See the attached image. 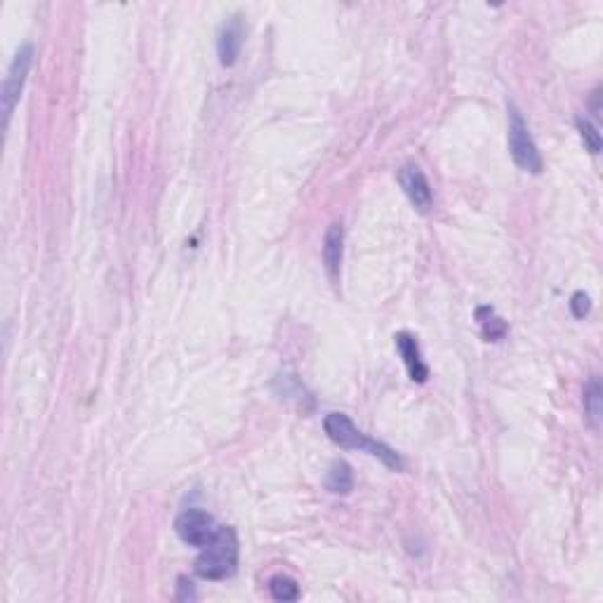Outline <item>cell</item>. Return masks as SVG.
<instances>
[{"mask_svg": "<svg viewBox=\"0 0 603 603\" xmlns=\"http://www.w3.org/2000/svg\"><path fill=\"white\" fill-rule=\"evenodd\" d=\"M323 429L325 434H328V439H331L332 443H338L339 448H344V450H361V453H368L373 455V457H377L380 462H384L389 469H396V472H401L403 469L401 455L396 453L394 448L365 436L349 417L344 415V413H331V415H325Z\"/></svg>", "mask_w": 603, "mask_h": 603, "instance_id": "6da1fadb", "label": "cell"}, {"mask_svg": "<svg viewBox=\"0 0 603 603\" xmlns=\"http://www.w3.org/2000/svg\"><path fill=\"white\" fill-rule=\"evenodd\" d=\"M239 568V535L231 525H222L208 545L201 547L194 571L203 580H227Z\"/></svg>", "mask_w": 603, "mask_h": 603, "instance_id": "7a4b0ae2", "label": "cell"}, {"mask_svg": "<svg viewBox=\"0 0 603 603\" xmlns=\"http://www.w3.org/2000/svg\"><path fill=\"white\" fill-rule=\"evenodd\" d=\"M509 154H512L514 163L525 172H532V175L542 172V156L532 142V135L521 111L514 105H509Z\"/></svg>", "mask_w": 603, "mask_h": 603, "instance_id": "3957f363", "label": "cell"}, {"mask_svg": "<svg viewBox=\"0 0 603 603\" xmlns=\"http://www.w3.org/2000/svg\"><path fill=\"white\" fill-rule=\"evenodd\" d=\"M33 54H36L33 46H29V43L27 46H21L20 50H17V54H14L10 69H7V76L5 80H3V92H0V109H3V121H5V125L10 123V118H13L14 113V106H17V102H20L21 97L24 83H27L29 71H31Z\"/></svg>", "mask_w": 603, "mask_h": 603, "instance_id": "277c9868", "label": "cell"}, {"mask_svg": "<svg viewBox=\"0 0 603 603\" xmlns=\"http://www.w3.org/2000/svg\"><path fill=\"white\" fill-rule=\"evenodd\" d=\"M175 532L184 545L201 549V547H205L213 540L217 528H214V521L208 512H203V509H187V512L177 516Z\"/></svg>", "mask_w": 603, "mask_h": 603, "instance_id": "5b68a950", "label": "cell"}, {"mask_svg": "<svg viewBox=\"0 0 603 603\" xmlns=\"http://www.w3.org/2000/svg\"><path fill=\"white\" fill-rule=\"evenodd\" d=\"M398 184L408 196V201L415 205L420 213H429L431 205H434V194H431V184L424 177L417 165H403L398 170Z\"/></svg>", "mask_w": 603, "mask_h": 603, "instance_id": "8992f818", "label": "cell"}, {"mask_svg": "<svg viewBox=\"0 0 603 603\" xmlns=\"http://www.w3.org/2000/svg\"><path fill=\"white\" fill-rule=\"evenodd\" d=\"M394 342H396L398 354H401L403 364H406V368H408L410 380L417 384L427 382L429 368H427V364H424V358H422L420 344H417L415 335H410V332H396Z\"/></svg>", "mask_w": 603, "mask_h": 603, "instance_id": "52a82bcc", "label": "cell"}, {"mask_svg": "<svg viewBox=\"0 0 603 603\" xmlns=\"http://www.w3.org/2000/svg\"><path fill=\"white\" fill-rule=\"evenodd\" d=\"M243 21L240 17L229 20L220 31V38H217V54H220L222 66H234L239 62L240 47H243Z\"/></svg>", "mask_w": 603, "mask_h": 603, "instance_id": "ba28073f", "label": "cell"}, {"mask_svg": "<svg viewBox=\"0 0 603 603\" xmlns=\"http://www.w3.org/2000/svg\"><path fill=\"white\" fill-rule=\"evenodd\" d=\"M342 257H344V229L339 222L331 224L325 231L323 239V264L325 272L332 281H339L342 272Z\"/></svg>", "mask_w": 603, "mask_h": 603, "instance_id": "9c48e42d", "label": "cell"}, {"mask_svg": "<svg viewBox=\"0 0 603 603\" xmlns=\"http://www.w3.org/2000/svg\"><path fill=\"white\" fill-rule=\"evenodd\" d=\"M325 488L335 495H349L354 490V473L347 462H332L328 479H325Z\"/></svg>", "mask_w": 603, "mask_h": 603, "instance_id": "30bf717a", "label": "cell"}, {"mask_svg": "<svg viewBox=\"0 0 603 603\" xmlns=\"http://www.w3.org/2000/svg\"><path fill=\"white\" fill-rule=\"evenodd\" d=\"M601 382L597 377H591L590 384L584 387V415L594 429H599V424H601Z\"/></svg>", "mask_w": 603, "mask_h": 603, "instance_id": "8fae6325", "label": "cell"}, {"mask_svg": "<svg viewBox=\"0 0 603 603\" xmlns=\"http://www.w3.org/2000/svg\"><path fill=\"white\" fill-rule=\"evenodd\" d=\"M476 318H479L481 331H483V338L488 342H499V339L507 335V323L502 318L495 316V312L490 306H481L479 312H476Z\"/></svg>", "mask_w": 603, "mask_h": 603, "instance_id": "7c38bea8", "label": "cell"}, {"mask_svg": "<svg viewBox=\"0 0 603 603\" xmlns=\"http://www.w3.org/2000/svg\"><path fill=\"white\" fill-rule=\"evenodd\" d=\"M269 591L276 601H297L299 599V587L297 582L288 575H276L272 577L269 582Z\"/></svg>", "mask_w": 603, "mask_h": 603, "instance_id": "4fadbf2b", "label": "cell"}, {"mask_svg": "<svg viewBox=\"0 0 603 603\" xmlns=\"http://www.w3.org/2000/svg\"><path fill=\"white\" fill-rule=\"evenodd\" d=\"M577 130H580V137H582L584 147L590 151L591 156H597L599 151H601V135H599L597 125L587 121V118H577L575 121Z\"/></svg>", "mask_w": 603, "mask_h": 603, "instance_id": "5bb4252c", "label": "cell"}, {"mask_svg": "<svg viewBox=\"0 0 603 603\" xmlns=\"http://www.w3.org/2000/svg\"><path fill=\"white\" fill-rule=\"evenodd\" d=\"M571 312L575 318H584L587 314L591 312V299L590 295H584V292H575L571 299Z\"/></svg>", "mask_w": 603, "mask_h": 603, "instance_id": "9a60e30c", "label": "cell"}, {"mask_svg": "<svg viewBox=\"0 0 603 603\" xmlns=\"http://www.w3.org/2000/svg\"><path fill=\"white\" fill-rule=\"evenodd\" d=\"M177 599H180V601H188V599H196L194 582H188L187 577H180V591H177Z\"/></svg>", "mask_w": 603, "mask_h": 603, "instance_id": "2e32d148", "label": "cell"}]
</instances>
